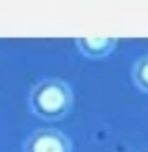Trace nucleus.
<instances>
[{"label": "nucleus", "mask_w": 148, "mask_h": 152, "mask_svg": "<svg viewBox=\"0 0 148 152\" xmlns=\"http://www.w3.org/2000/svg\"><path fill=\"white\" fill-rule=\"evenodd\" d=\"M25 152H71V143L62 132L36 130L26 139Z\"/></svg>", "instance_id": "obj_2"}, {"label": "nucleus", "mask_w": 148, "mask_h": 152, "mask_svg": "<svg viewBox=\"0 0 148 152\" xmlns=\"http://www.w3.org/2000/svg\"><path fill=\"white\" fill-rule=\"evenodd\" d=\"M30 111L43 120L64 118L73 103L71 88L60 79H43L36 83L28 96Z\"/></svg>", "instance_id": "obj_1"}, {"label": "nucleus", "mask_w": 148, "mask_h": 152, "mask_svg": "<svg viewBox=\"0 0 148 152\" xmlns=\"http://www.w3.org/2000/svg\"><path fill=\"white\" fill-rule=\"evenodd\" d=\"M131 77H133L135 86L148 94V55L143 56V58H139V60L135 62Z\"/></svg>", "instance_id": "obj_4"}, {"label": "nucleus", "mask_w": 148, "mask_h": 152, "mask_svg": "<svg viewBox=\"0 0 148 152\" xmlns=\"http://www.w3.org/2000/svg\"><path fill=\"white\" fill-rule=\"evenodd\" d=\"M116 38H79L75 39L77 49L86 58H103L116 47Z\"/></svg>", "instance_id": "obj_3"}]
</instances>
